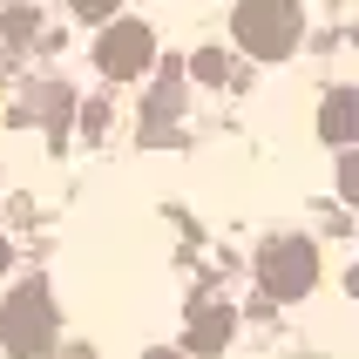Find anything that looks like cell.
<instances>
[{
	"instance_id": "cell-3",
	"label": "cell",
	"mask_w": 359,
	"mask_h": 359,
	"mask_svg": "<svg viewBox=\"0 0 359 359\" xmlns=\"http://www.w3.org/2000/svg\"><path fill=\"white\" fill-rule=\"evenodd\" d=\"M319 136L339 142V149L359 142V88H332V95L319 102Z\"/></svg>"
},
{
	"instance_id": "cell-1",
	"label": "cell",
	"mask_w": 359,
	"mask_h": 359,
	"mask_svg": "<svg viewBox=\"0 0 359 359\" xmlns=\"http://www.w3.org/2000/svg\"><path fill=\"white\" fill-rule=\"evenodd\" d=\"M299 34H305L299 0H238V7H231V41H238L251 61L299 55Z\"/></svg>"
},
{
	"instance_id": "cell-6",
	"label": "cell",
	"mask_w": 359,
	"mask_h": 359,
	"mask_svg": "<svg viewBox=\"0 0 359 359\" xmlns=\"http://www.w3.org/2000/svg\"><path fill=\"white\" fill-rule=\"evenodd\" d=\"M68 7H75L81 20H116L122 14V0H68Z\"/></svg>"
},
{
	"instance_id": "cell-4",
	"label": "cell",
	"mask_w": 359,
	"mask_h": 359,
	"mask_svg": "<svg viewBox=\"0 0 359 359\" xmlns=\"http://www.w3.org/2000/svg\"><path fill=\"white\" fill-rule=\"evenodd\" d=\"M183 102V75H156V88H149V109H142V122H170Z\"/></svg>"
},
{
	"instance_id": "cell-2",
	"label": "cell",
	"mask_w": 359,
	"mask_h": 359,
	"mask_svg": "<svg viewBox=\"0 0 359 359\" xmlns=\"http://www.w3.org/2000/svg\"><path fill=\"white\" fill-rule=\"evenodd\" d=\"M149 61H156V34H149V20H102L95 68L109 81H142V75H149Z\"/></svg>"
},
{
	"instance_id": "cell-7",
	"label": "cell",
	"mask_w": 359,
	"mask_h": 359,
	"mask_svg": "<svg viewBox=\"0 0 359 359\" xmlns=\"http://www.w3.org/2000/svg\"><path fill=\"white\" fill-rule=\"evenodd\" d=\"M339 177H346V197H359V156H346V170H339Z\"/></svg>"
},
{
	"instance_id": "cell-5",
	"label": "cell",
	"mask_w": 359,
	"mask_h": 359,
	"mask_svg": "<svg viewBox=\"0 0 359 359\" xmlns=\"http://www.w3.org/2000/svg\"><path fill=\"white\" fill-rule=\"evenodd\" d=\"M190 75H197V81H224V55H217V48L190 55Z\"/></svg>"
}]
</instances>
